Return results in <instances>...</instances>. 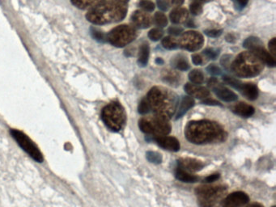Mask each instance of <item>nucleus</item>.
<instances>
[{"label":"nucleus","instance_id":"nucleus-35","mask_svg":"<svg viewBox=\"0 0 276 207\" xmlns=\"http://www.w3.org/2000/svg\"><path fill=\"white\" fill-rule=\"evenodd\" d=\"M175 67L177 69L180 70H187L190 68V66H189L187 60H185L183 58H179L176 61Z\"/></svg>","mask_w":276,"mask_h":207},{"label":"nucleus","instance_id":"nucleus-10","mask_svg":"<svg viewBox=\"0 0 276 207\" xmlns=\"http://www.w3.org/2000/svg\"><path fill=\"white\" fill-rule=\"evenodd\" d=\"M150 121L151 127V136L154 137L166 136L171 131V126L169 118L163 116L156 115Z\"/></svg>","mask_w":276,"mask_h":207},{"label":"nucleus","instance_id":"nucleus-8","mask_svg":"<svg viewBox=\"0 0 276 207\" xmlns=\"http://www.w3.org/2000/svg\"><path fill=\"white\" fill-rule=\"evenodd\" d=\"M135 37L136 34H135L134 29L127 25H122L113 29L109 33L107 39L114 46L123 47L130 42H132L133 40H135Z\"/></svg>","mask_w":276,"mask_h":207},{"label":"nucleus","instance_id":"nucleus-22","mask_svg":"<svg viewBox=\"0 0 276 207\" xmlns=\"http://www.w3.org/2000/svg\"><path fill=\"white\" fill-rule=\"evenodd\" d=\"M187 17H188V12L187 9L182 8V7L174 9L170 13V20L173 24H181L187 21Z\"/></svg>","mask_w":276,"mask_h":207},{"label":"nucleus","instance_id":"nucleus-36","mask_svg":"<svg viewBox=\"0 0 276 207\" xmlns=\"http://www.w3.org/2000/svg\"><path fill=\"white\" fill-rule=\"evenodd\" d=\"M139 6L146 11H152L155 9V5L153 2L147 0H143L139 2Z\"/></svg>","mask_w":276,"mask_h":207},{"label":"nucleus","instance_id":"nucleus-54","mask_svg":"<svg viewBox=\"0 0 276 207\" xmlns=\"http://www.w3.org/2000/svg\"><path fill=\"white\" fill-rule=\"evenodd\" d=\"M275 207V206H274V207Z\"/></svg>","mask_w":276,"mask_h":207},{"label":"nucleus","instance_id":"nucleus-3","mask_svg":"<svg viewBox=\"0 0 276 207\" xmlns=\"http://www.w3.org/2000/svg\"><path fill=\"white\" fill-rule=\"evenodd\" d=\"M147 100L149 103L151 110H153L156 115L169 118L175 111V96L169 92V90L153 87L148 93Z\"/></svg>","mask_w":276,"mask_h":207},{"label":"nucleus","instance_id":"nucleus-46","mask_svg":"<svg viewBox=\"0 0 276 207\" xmlns=\"http://www.w3.org/2000/svg\"><path fill=\"white\" fill-rule=\"evenodd\" d=\"M192 60L195 65H201L203 64V59L200 55H195L192 56Z\"/></svg>","mask_w":276,"mask_h":207},{"label":"nucleus","instance_id":"nucleus-17","mask_svg":"<svg viewBox=\"0 0 276 207\" xmlns=\"http://www.w3.org/2000/svg\"><path fill=\"white\" fill-rule=\"evenodd\" d=\"M232 111L235 114L241 116L242 118H250L254 115L255 110L253 106L248 105L246 103H239L237 105H235Z\"/></svg>","mask_w":276,"mask_h":207},{"label":"nucleus","instance_id":"nucleus-25","mask_svg":"<svg viewBox=\"0 0 276 207\" xmlns=\"http://www.w3.org/2000/svg\"><path fill=\"white\" fill-rule=\"evenodd\" d=\"M243 46L245 48L249 49L251 51H254V50H258V49L263 48V44L259 38L251 37H249L244 42Z\"/></svg>","mask_w":276,"mask_h":207},{"label":"nucleus","instance_id":"nucleus-29","mask_svg":"<svg viewBox=\"0 0 276 207\" xmlns=\"http://www.w3.org/2000/svg\"><path fill=\"white\" fill-rule=\"evenodd\" d=\"M138 127L140 129V131L146 135H151V127L149 119L142 118L138 122Z\"/></svg>","mask_w":276,"mask_h":207},{"label":"nucleus","instance_id":"nucleus-1","mask_svg":"<svg viewBox=\"0 0 276 207\" xmlns=\"http://www.w3.org/2000/svg\"><path fill=\"white\" fill-rule=\"evenodd\" d=\"M185 136L189 142L197 145L225 141L227 134L219 124L210 121H195L187 125Z\"/></svg>","mask_w":276,"mask_h":207},{"label":"nucleus","instance_id":"nucleus-20","mask_svg":"<svg viewBox=\"0 0 276 207\" xmlns=\"http://www.w3.org/2000/svg\"><path fill=\"white\" fill-rule=\"evenodd\" d=\"M240 92L246 96L248 100H254L258 98L259 90L253 83H243Z\"/></svg>","mask_w":276,"mask_h":207},{"label":"nucleus","instance_id":"nucleus-12","mask_svg":"<svg viewBox=\"0 0 276 207\" xmlns=\"http://www.w3.org/2000/svg\"><path fill=\"white\" fill-rule=\"evenodd\" d=\"M156 143L164 150L177 152L180 150V142L176 138L170 136H159L154 138Z\"/></svg>","mask_w":276,"mask_h":207},{"label":"nucleus","instance_id":"nucleus-11","mask_svg":"<svg viewBox=\"0 0 276 207\" xmlns=\"http://www.w3.org/2000/svg\"><path fill=\"white\" fill-rule=\"evenodd\" d=\"M250 202V198L246 193L238 191L232 193L224 198L222 201V206L224 207H242Z\"/></svg>","mask_w":276,"mask_h":207},{"label":"nucleus","instance_id":"nucleus-21","mask_svg":"<svg viewBox=\"0 0 276 207\" xmlns=\"http://www.w3.org/2000/svg\"><path fill=\"white\" fill-rule=\"evenodd\" d=\"M251 53L256 55L257 57H259V59H261L262 62H264L269 67L274 68L275 66H276L275 58L270 53H268L267 50H264L263 47V48H259L258 50H254Z\"/></svg>","mask_w":276,"mask_h":207},{"label":"nucleus","instance_id":"nucleus-47","mask_svg":"<svg viewBox=\"0 0 276 207\" xmlns=\"http://www.w3.org/2000/svg\"><path fill=\"white\" fill-rule=\"evenodd\" d=\"M235 2L240 8H243L247 5L249 0H235Z\"/></svg>","mask_w":276,"mask_h":207},{"label":"nucleus","instance_id":"nucleus-15","mask_svg":"<svg viewBox=\"0 0 276 207\" xmlns=\"http://www.w3.org/2000/svg\"><path fill=\"white\" fill-rule=\"evenodd\" d=\"M213 91L220 100H224L225 102H233L238 98L237 94L222 86L213 87Z\"/></svg>","mask_w":276,"mask_h":207},{"label":"nucleus","instance_id":"nucleus-19","mask_svg":"<svg viewBox=\"0 0 276 207\" xmlns=\"http://www.w3.org/2000/svg\"><path fill=\"white\" fill-rule=\"evenodd\" d=\"M132 20L136 26L139 28H147L151 24V18L142 11H136L132 16Z\"/></svg>","mask_w":276,"mask_h":207},{"label":"nucleus","instance_id":"nucleus-45","mask_svg":"<svg viewBox=\"0 0 276 207\" xmlns=\"http://www.w3.org/2000/svg\"><path fill=\"white\" fill-rule=\"evenodd\" d=\"M204 105H220V103L218 102L216 100H212V99H205V100L203 101Z\"/></svg>","mask_w":276,"mask_h":207},{"label":"nucleus","instance_id":"nucleus-51","mask_svg":"<svg viewBox=\"0 0 276 207\" xmlns=\"http://www.w3.org/2000/svg\"><path fill=\"white\" fill-rule=\"evenodd\" d=\"M156 63L159 64V65H162V64H164V61H163L162 59H157L156 60Z\"/></svg>","mask_w":276,"mask_h":207},{"label":"nucleus","instance_id":"nucleus-33","mask_svg":"<svg viewBox=\"0 0 276 207\" xmlns=\"http://www.w3.org/2000/svg\"><path fill=\"white\" fill-rule=\"evenodd\" d=\"M163 35H164V32L160 29H151L148 33V37L153 42H157L159 40L161 39Z\"/></svg>","mask_w":276,"mask_h":207},{"label":"nucleus","instance_id":"nucleus-43","mask_svg":"<svg viewBox=\"0 0 276 207\" xmlns=\"http://www.w3.org/2000/svg\"><path fill=\"white\" fill-rule=\"evenodd\" d=\"M269 49L270 51H271V55L275 58L276 55V38H273V39L269 42Z\"/></svg>","mask_w":276,"mask_h":207},{"label":"nucleus","instance_id":"nucleus-31","mask_svg":"<svg viewBox=\"0 0 276 207\" xmlns=\"http://www.w3.org/2000/svg\"><path fill=\"white\" fill-rule=\"evenodd\" d=\"M162 46L167 50H175L179 47L178 44L173 38L169 37H165L163 39Z\"/></svg>","mask_w":276,"mask_h":207},{"label":"nucleus","instance_id":"nucleus-9","mask_svg":"<svg viewBox=\"0 0 276 207\" xmlns=\"http://www.w3.org/2000/svg\"><path fill=\"white\" fill-rule=\"evenodd\" d=\"M204 44V37L196 32H187L181 37L179 45L181 47L190 51L200 50ZM178 45V46H179Z\"/></svg>","mask_w":276,"mask_h":207},{"label":"nucleus","instance_id":"nucleus-6","mask_svg":"<svg viewBox=\"0 0 276 207\" xmlns=\"http://www.w3.org/2000/svg\"><path fill=\"white\" fill-rule=\"evenodd\" d=\"M102 120L111 131H119L126 123V114L123 106L119 103H110L105 106L101 114Z\"/></svg>","mask_w":276,"mask_h":207},{"label":"nucleus","instance_id":"nucleus-49","mask_svg":"<svg viewBox=\"0 0 276 207\" xmlns=\"http://www.w3.org/2000/svg\"><path fill=\"white\" fill-rule=\"evenodd\" d=\"M246 207H264L261 204H259V203H252V204H250V205Z\"/></svg>","mask_w":276,"mask_h":207},{"label":"nucleus","instance_id":"nucleus-34","mask_svg":"<svg viewBox=\"0 0 276 207\" xmlns=\"http://www.w3.org/2000/svg\"><path fill=\"white\" fill-rule=\"evenodd\" d=\"M190 8H191V13L195 15H200L203 11L202 3L200 1H195L193 3H191Z\"/></svg>","mask_w":276,"mask_h":207},{"label":"nucleus","instance_id":"nucleus-38","mask_svg":"<svg viewBox=\"0 0 276 207\" xmlns=\"http://www.w3.org/2000/svg\"><path fill=\"white\" fill-rule=\"evenodd\" d=\"M207 71L208 72L209 74H211V75H219V74H221V70H220V68H218L217 66L214 65H210L209 67H207Z\"/></svg>","mask_w":276,"mask_h":207},{"label":"nucleus","instance_id":"nucleus-44","mask_svg":"<svg viewBox=\"0 0 276 207\" xmlns=\"http://www.w3.org/2000/svg\"><path fill=\"white\" fill-rule=\"evenodd\" d=\"M219 178V174L215 173V174L210 175L208 177H207L206 178L204 179V181L206 183H211V182L217 181Z\"/></svg>","mask_w":276,"mask_h":207},{"label":"nucleus","instance_id":"nucleus-50","mask_svg":"<svg viewBox=\"0 0 276 207\" xmlns=\"http://www.w3.org/2000/svg\"><path fill=\"white\" fill-rule=\"evenodd\" d=\"M226 39H227V41H228V42H234V41H233V39H235L234 37H233V35H231V34H229V35L227 36V37H226Z\"/></svg>","mask_w":276,"mask_h":207},{"label":"nucleus","instance_id":"nucleus-7","mask_svg":"<svg viewBox=\"0 0 276 207\" xmlns=\"http://www.w3.org/2000/svg\"><path fill=\"white\" fill-rule=\"evenodd\" d=\"M11 135L15 138V141L20 145V147L28 153L31 157L35 159L38 163L43 161V156L38 146L33 143V141L29 138L25 134L17 130H11Z\"/></svg>","mask_w":276,"mask_h":207},{"label":"nucleus","instance_id":"nucleus-52","mask_svg":"<svg viewBox=\"0 0 276 207\" xmlns=\"http://www.w3.org/2000/svg\"><path fill=\"white\" fill-rule=\"evenodd\" d=\"M115 1H117V2H121V3H123V4H124V3H126V2H128L129 0H115Z\"/></svg>","mask_w":276,"mask_h":207},{"label":"nucleus","instance_id":"nucleus-40","mask_svg":"<svg viewBox=\"0 0 276 207\" xmlns=\"http://www.w3.org/2000/svg\"><path fill=\"white\" fill-rule=\"evenodd\" d=\"M182 31H183V29H182V28H181V27L173 26L171 27V28H169L168 32H169V33H170L171 35L179 36L180 34L182 33Z\"/></svg>","mask_w":276,"mask_h":207},{"label":"nucleus","instance_id":"nucleus-28","mask_svg":"<svg viewBox=\"0 0 276 207\" xmlns=\"http://www.w3.org/2000/svg\"><path fill=\"white\" fill-rule=\"evenodd\" d=\"M147 159L150 163L159 164L162 162V155L156 151H147Z\"/></svg>","mask_w":276,"mask_h":207},{"label":"nucleus","instance_id":"nucleus-48","mask_svg":"<svg viewBox=\"0 0 276 207\" xmlns=\"http://www.w3.org/2000/svg\"><path fill=\"white\" fill-rule=\"evenodd\" d=\"M169 2V5H173V6H180L182 4L184 0H166Z\"/></svg>","mask_w":276,"mask_h":207},{"label":"nucleus","instance_id":"nucleus-27","mask_svg":"<svg viewBox=\"0 0 276 207\" xmlns=\"http://www.w3.org/2000/svg\"><path fill=\"white\" fill-rule=\"evenodd\" d=\"M223 79L227 84L231 86V87H234L235 89L239 90V91L241 90V87L243 85V83H241V81L234 79L232 77L228 76V75H224L223 77Z\"/></svg>","mask_w":276,"mask_h":207},{"label":"nucleus","instance_id":"nucleus-26","mask_svg":"<svg viewBox=\"0 0 276 207\" xmlns=\"http://www.w3.org/2000/svg\"><path fill=\"white\" fill-rule=\"evenodd\" d=\"M189 79L195 84H201L204 82V75L200 70H193L189 74Z\"/></svg>","mask_w":276,"mask_h":207},{"label":"nucleus","instance_id":"nucleus-5","mask_svg":"<svg viewBox=\"0 0 276 207\" xmlns=\"http://www.w3.org/2000/svg\"><path fill=\"white\" fill-rule=\"evenodd\" d=\"M263 62L256 55L251 54H242L235 61L232 69L238 76L252 77L260 73Z\"/></svg>","mask_w":276,"mask_h":207},{"label":"nucleus","instance_id":"nucleus-41","mask_svg":"<svg viewBox=\"0 0 276 207\" xmlns=\"http://www.w3.org/2000/svg\"><path fill=\"white\" fill-rule=\"evenodd\" d=\"M207 36L209 37H218L222 34V30H217V29H211V30H207L205 32Z\"/></svg>","mask_w":276,"mask_h":207},{"label":"nucleus","instance_id":"nucleus-39","mask_svg":"<svg viewBox=\"0 0 276 207\" xmlns=\"http://www.w3.org/2000/svg\"><path fill=\"white\" fill-rule=\"evenodd\" d=\"M92 37H94L95 39L99 42H105V36L103 33L97 30V29H92Z\"/></svg>","mask_w":276,"mask_h":207},{"label":"nucleus","instance_id":"nucleus-23","mask_svg":"<svg viewBox=\"0 0 276 207\" xmlns=\"http://www.w3.org/2000/svg\"><path fill=\"white\" fill-rule=\"evenodd\" d=\"M150 48L147 44H142L138 53V64L140 67H146L149 59Z\"/></svg>","mask_w":276,"mask_h":207},{"label":"nucleus","instance_id":"nucleus-42","mask_svg":"<svg viewBox=\"0 0 276 207\" xmlns=\"http://www.w3.org/2000/svg\"><path fill=\"white\" fill-rule=\"evenodd\" d=\"M157 5L159 8L162 11H167L169 7V2L166 0H157Z\"/></svg>","mask_w":276,"mask_h":207},{"label":"nucleus","instance_id":"nucleus-16","mask_svg":"<svg viewBox=\"0 0 276 207\" xmlns=\"http://www.w3.org/2000/svg\"><path fill=\"white\" fill-rule=\"evenodd\" d=\"M195 105V100L191 96H184L180 103L179 107L177 110L176 119L182 118L185 114H187L189 109H191Z\"/></svg>","mask_w":276,"mask_h":207},{"label":"nucleus","instance_id":"nucleus-37","mask_svg":"<svg viewBox=\"0 0 276 207\" xmlns=\"http://www.w3.org/2000/svg\"><path fill=\"white\" fill-rule=\"evenodd\" d=\"M219 50H215V49H207L204 51V55H206L207 57L210 59H216V58L219 56Z\"/></svg>","mask_w":276,"mask_h":207},{"label":"nucleus","instance_id":"nucleus-53","mask_svg":"<svg viewBox=\"0 0 276 207\" xmlns=\"http://www.w3.org/2000/svg\"><path fill=\"white\" fill-rule=\"evenodd\" d=\"M210 1H212V0H200V2H208Z\"/></svg>","mask_w":276,"mask_h":207},{"label":"nucleus","instance_id":"nucleus-30","mask_svg":"<svg viewBox=\"0 0 276 207\" xmlns=\"http://www.w3.org/2000/svg\"><path fill=\"white\" fill-rule=\"evenodd\" d=\"M155 23L157 26L160 28H164L168 24V20H167L166 15H164L162 12H156L154 17Z\"/></svg>","mask_w":276,"mask_h":207},{"label":"nucleus","instance_id":"nucleus-14","mask_svg":"<svg viewBox=\"0 0 276 207\" xmlns=\"http://www.w3.org/2000/svg\"><path fill=\"white\" fill-rule=\"evenodd\" d=\"M185 91L187 92L188 95L192 97H195V98L200 99H206L208 97L209 95H210V92H209L208 90L205 88L204 87H202V86H199L198 84H192V83H187L184 87Z\"/></svg>","mask_w":276,"mask_h":207},{"label":"nucleus","instance_id":"nucleus-4","mask_svg":"<svg viewBox=\"0 0 276 207\" xmlns=\"http://www.w3.org/2000/svg\"><path fill=\"white\" fill-rule=\"evenodd\" d=\"M227 188L224 186L206 185L198 187L195 194L200 207H218L225 198Z\"/></svg>","mask_w":276,"mask_h":207},{"label":"nucleus","instance_id":"nucleus-18","mask_svg":"<svg viewBox=\"0 0 276 207\" xmlns=\"http://www.w3.org/2000/svg\"><path fill=\"white\" fill-rule=\"evenodd\" d=\"M175 177L178 181L187 182V183H195L200 180L197 176L192 175L187 171H185L184 169L179 168V167H178L176 169Z\"/></svg>","mask_w":276,"mask_h":207},{"label":"nucleus","instance_id":"nucleus-2","mask_svg":"<svg viewBox=\"0 0 276 207\" xmlns=\"http://www.w3.org/2000/svg\"><path fill=\"white\" fill-rule=\"evenodd\" d=\"M126 11L124 4L115 0L102 2L88 11L87 19L93 24H107L122 20L125 16Z\"/></svg>","mask_w":276,"mask_h":207},{"label":"nucleus","instance_id":"nucleus-13","mask_svg":"<svg viewBox=\"0 0 276 207\" xmlns=\"http://www.w3.org/2000/svg\"><path fill=\"white\" fill-rule=\"evenodd\" d=\"M178 167L189 172H198L204 168V164L198 159L182 158L178 159Z\"/></svg>","mask_w":276,"mask_h":207},{"label":"nucleus","instance_id":"nucleus-24","mask_svg":"<svg viewBox=\"0 0 276 207\" xmlns=\"http://www.w3.org/2000/svg\"><path fill=\"white\" fill-rule=\"evenodd\" d=\"M103 2V0H71L75 7L80 9L92 8Z\"/></svg>","mask_w":276,"mask_h":207},{"label":"nucleus","instance_id":"nucleus-32","mask_svg":"<svg viewBox=\"0 0 276 207\" xmlns=\"http://www.w3.org/2000/svg\"><path fill=\"white\" fill-rule=\"evenodd\" d=\"M138 113L142 114V115L148 114V113L151 111L149 103L147 101V98L142 99V100H141L139 105H138Z\"/></svg>","mask_w":276,"mask_h":207}]
</instances>
